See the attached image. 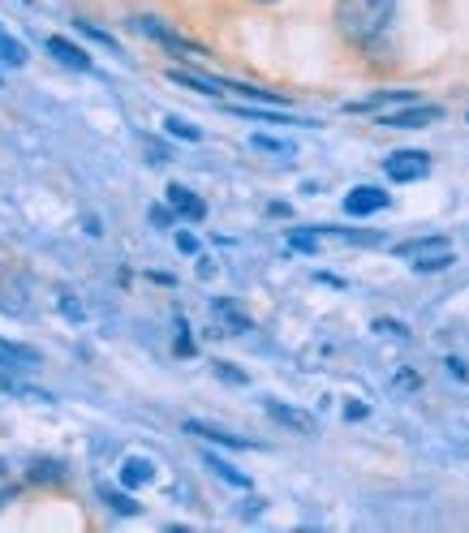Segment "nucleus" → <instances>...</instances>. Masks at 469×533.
I'll use <instances>...</instances> for the list:
<instances>
[{
  "mask_svg": "<svg viewBox=\"0 0 469 533\" xmlns=\"http://www.w3.org/2000/svg\"><path fill=\"white\" fill-rule=\"evenodd\" d=\"M396 5H401V0H336L332 22H336V31L345 35L349 43L371 48V43L392 26Z\"/></svg>",
  "mask_w": 469,
  "mask_h": 533,
  "instance_id": "obj_1",
  "label": "nucleus"
},
{
  "mask_svg": "<svg viewBox=\"0 0 469 533\" xmlns=\"http://www.w3.org/2000/svg\"><path fill=\"white\" fill-rule=\"evenodd\" d=\"M396 254L409 258L414 271H448L457 263V250H452L448 237H418V241H405V246H396Z\"/></svg>",
  "mask_w": 469,
  "mask_h": 533,
  "instance_id": "obj_2",
  "label": "nucleus"
},
{
  "mask_svg": "<svg viewBox=\"0 0 469 533\" xmlns=\"http://www.w3.org/2000/svg\"><path fill=\"white\" fill-rule=\"evenodd\" d=\"M383 172H388V181H396V185L422 181L426 172H431V155L426 151H392L388 160H383Z\"/></svg>",
  "mask_w": 469,
  "mask_h": 533,
  "instance_id": "obj_3",
  "label": "nucleus"
},
{
  "mask_svg": "<svg viewBox=\"0 0 469 533\" xmlns=\"http://www.w3.org/2000/svg\"><path fill=\"white\" fill-rule=\"evenodd\" d=\"M435 121H444V108L439 104H409V108H392L379 117V125H388V129H422Z\"/></svg>",
  "mask_w": 469,
  "mask_h": 533,
  "instance_id": "obj_4",
  "label": "nucleus"
},
{
  "mask_svg": "<svg viewBox=\"0 0 469 533\" xmlns=\"http://www.w3.org/2000/svg\"><path fill=\"white\" fill-rule=\"evenodd\" d=\"M134 31L138 35H147V39H155V43H164L168 52H190V56H207L198 43H190L186 35H177L173 26H164L160 18H134Z\"/></svg>",
  "mask_w": 469,
  "mask_h": 533,
  "instance_id": "obj_5",
  "label": "nucleus"
},
{
  "mask_svg": "<svg viewBox=\"0 0 469 533\" xmlns=\"http://www.w3.org/2000/svg\"><path fill=\"white\" fill-rule=\"evenodd\" d=\"M267 417H272V422H280L284 430H293V435H315L319 430V422H315V413H306V409H293V405H280V400H267Z\"/></svg>",
  "mask_w": 469,
  "mask_h": 533,
  "instance_id": "obj_6",
  "label": "nucleus"
},
{
  "mask_svg": "<svg viewBox=\"0 0 469 533\" xmlns=\"http://www.w3.org/2000/svg\"><path fill=\"white\" fill-rule=\"evenodd\" d=\"M392 203V194H383L379 185H353V190L345 194V215H375V211H383Z\"/></svg>",
  "mask_w": 469,
  "mask_h": 533,
  "instance_id": "obj_7",
  "label": "nucleus"
},
{
  "mask_svg": "<svg viewBox=\"0 0 469 533\" xmlns=\"http://www.w3.org/2000/svg\"><path fill=\"white\" fill-rule=\"evenodd\" d=\"M168 207H173L177 215H181V220H190V224H198V220H207V203H203V198H198L194 190H186V185H168Z\"/></svg>",
  "mask_w": 469,
  "mask_h": 533,
  "instance_id": "obj_8",
  "label": "nucleus"
},
{
  "mask_svg": "<svg viewBox=\"0 0 469 533\" xmlns=\"http://www.w3.org/2000/svg\"><path fill=\"white\" fill-rule=\"evenodd\" d=\"M44 48L56 56L61 65H74V69H91V56L78 48V43H69V39H61V35H48V43Z\"/></svg>",
  "mask_w": 469,
  "mask_h": 533,
  "instance_id": "obj_9",
  "label": "nucleus"
},
{
  "mask_svg": "<svg viewBox=\"0 0 469 533\" xmlns=\"http://www.w3.org/2000/svg\"><path fill=\"white\" fill-rule=\"evenodd\" d=\"M211 310H216V319L224 323V336H241V331H250L254 323H250V314H241L233 301H224V297H216L211 301Z\"/></svg>",
  "mask_w": 469,
  "mask_h": 533,
  "instance_id": "obj_10",
  "label": "nucleus"
},
{
  "mask_svg": "<svg viewBox=\"0 0 469 533\" xmlns=\"http://www.w3.org/2000/svg\"><path fill=\"white\" fill-rule=\"evenodd\" d=\"M0 357H5L13 370H35V366H44L39 349H31V344H13V340H0Z\"/></svg>",
  "mask_w": 469,
  "mask_h": 533,
  "instance_id": "obj_11",
  "label": "nucleus"
},
{
  "mask_svg": "<svg viewBox=\"0 0 469 533\" xmlns=\"http://www.w3.org/2000/svg\"><path fill=\"white\" fill-rule=\"evenodd\" d=\"M396 104H414V91H383V95H371V99H358V104H345V112H388Z\"/></svg>",
  "mask_w": 469,
  "mask_h": 533,
  "instance_id": "obj_12",
  "label": "nucleus"
},
{
  "mask_svg": "<svg viewBox=\"0 0 469 533\" xmlns=\"http://www.w3.org/2000/svg\"><path fill=\"white\" fill-rule=\"evenodd\" d=\"M186 435H198V439H207V443H224V448H254L250 439H237V435H229V430H220V426H211V422H186Z\"/></svg>",
  "mask_w": 469,
  "mask_h": 533,
  "instance_id": "obj_13",
  "label": "nucleus"
},
{
  "mask_svg": "<svg viewBox=\"0 0 469 533\" xmlns=\"http://www.w3.org/2000/svg\"><path fill=\"white\" fill-rule=\"evenodd\" d=\"M155 478V465L147 456H125L121 465V486H147Z\"/></svg>",
  "mask_w": 469,
  "mask_h": 533,
  "instance_id": "obj_14",
  "label": "nucleus"
},
{
  "mask_svg": "<svg viewBox=\"0 0 469 533\" xmlns=\"http://www.w3.org/2000/svg\"><path fill=\"white\" fill-rule=\"evenodd\" d=\"M203 460H207V469H211V473H216V478H220V482H229V486H237V491H250V478H246V473H241V469H233V465H229V460H220V456H211V452H207Z\"/></svg>",
  "mask_w": 469,
  "mask_h": 533,
  "instance_id": "obj_15",
  "label": "nucleus"
},
{
  "mask_svg": "<svg viewBox=\"0 0 469 533\" xmlns=\"http://www.w3.org/2000/svg\"><path fill=\"white\" fill-rule=\"evenodd\" d=\"M250 147H254V151H267V155H284V160H293V155H297L293 142L272 138V134H250Z\"/></svg>",
  "mask_w": 469,
  "mask_h": 533,
  "instance_id": "obj_16",
  "label": "nucleus"
},
{
  "mask_svg": "<svg viewBox=\"0 0 469 533\" xmlns=\"http://www.w3.org/2000/svg\"><path fill=\"white\" fill-rule=\"evenodd\" d=\"M0 56H5V65H13V69H22V65H26V48L5 31V26H0Z\"/></svg>",
  "mask_w": 469,
  "mask_h": 533,
  "instance_id": "obj_17",
  "label": "nucleus"
},
{
  "mask_svg": "<svg viewBox=\"0 0 469 533\" xmlns=\"http://www.w3.org/2000/svg\"><path fill=\"white\" fill-rule=\"evenodd\" d=\"M65 478V460H35L31 482H61Z\"/></svg>",
  "mask_w": 469,
  "mask_h": 533,
  "instance_id": "obj_18",
  "label": "nucleus"
},
{
  "mask_svg": "<svg viewBox=\"0 0 469 533\" xmlns=\"http://www.w3.org/2000/svg\"><path fill=\"white\" fill-rule=\"evenodd\" d=\"M0 392H9V396H22V400H44L48 405V392H35V387H26V383H18V379H9V374H0Z\"/></svg>",
  "mask_w": 469,
  "mask_h": 533,
  "instance_id": "obj_19",
  "label": "nucleus"
},
{
  "mask_svg": "<svg viewBox=\"0 0 469 533\" xmlns=\"http://www.w3.org/2000/svg\"><path fill=\"white\" fill-rule=\"evenodd\" d=\"M164 129H168L173 138H186V142H198V138H203V129L190 125L186 117H164Z\"/></svg>",
  "mask_w": 469,
  "mask_h": 533,
  "instance_id": "obj_20",
  "label": "nucleus"
},
{
  "mask_svg": "<svg viewBox=\"0 0 469 533\" xmlns=\"http://www.w3.org/2000/svg\"><path fill=\"white\" fill-rule=\"evenodd\" d=\"M99 495H104V503H108L112 512H121V516H138V503H134L130 495H121V491H108V486H104V491H99Z\"/></svg>",
  "mask_w": 469,
  "mask_h": 533,
  "instance_id": "obj_21",
  "label": "nucleus"
},
{
  "mask_svg": "<svg viewBox=\"0 0 469 533\" xmlns=\"http://www.w3.org/2000/svg\"><path fill=\"white\" fill-rule=\"evenodd\" d=\"M289 250H297V254H315V250H319V233L293 228V233H289Z\"/></svg>",
  "mask_w": 469,
  "mask_h": 533,
  "instance_id": "obj_22",
  "label": "nucleus"
},
{
  "mask_svg": "<svg viewBox=\"0 0 469 533\" xmlns=\"http://www.w3.org/2000/svg\"><path fill=\"white\" fill-rule=\"evenodd\" d=\"M233 112H237V117H250V121H280V125H306V121H284V117H276V112H263V108H246V104H237Z\"/></svg>",
  "mask_w": 469,
  "mask_h": 533,
  "instance_id": "obj_23",
  "label": "nucleus"
},
{
  "mask_svg": "<svg viewBox=\"0 0 469 533\" xmlns=\"http://www.w3.org/2000/svg\"><path fill=\"white\" fill-rule=\"evenodd\" d=\"M177 353L181 357H194V340H190V327L177 319Z\"/></svg>",
  "mask_w": 469,
  "mask_h": 533,
  "instance_id": "obj_24",
  "label": "nucleus"
},
{
  "mask_svg": "<svg viewBox=\"0 0 469 533\" xmlns=\"http://www.w3.org/2000/svg\"><path fill=\"white\" fill-rule=\"evenodd\" d=\"M336 237H345V241H362V246H379V237H375V233H353V228H336Z\"/></svg>",
  "mask_w": 469,
  "mask_h": 533,
  "instance_id": "obj_25",
  "label": "nucleus"
},
{
  "mask_svg": "<svg viewBox=\"0 0 469 533\" xmlns=\"http://www.w3.org/2000/svg\"><path fill=\"white\" fill-rule=\"evenodd\" d=\"M216 374H220V379H229V383H246V374L233 370L229 362H216Z\"/></svg>",
  "mask_w": 469,
  "mask_h": 533,
  "instance_id": "obj_26",
  "label": "nucleus"
},
{
  "mask_svg": "<svg viewBox=\"0 0 469 533\" xmlns=\"http://www.w3.org/2000/svg\"><path fill=\"white\" fill-rule=\"evenodd\" d=\"M173 215H177L173 207H168V211H164V207H151V224H160V228H168V224H173Z\"/></svg>",
  "mask_w": 469,
  "mask_h": 533,
  "instance_id": "obj_27",
  "label": "nucleus"
},
{
  "mask_svg": "<svg viewBox=\"0 0 469 533\" xmlns=\"http://www.w3.org/2000/svg\"><path fill=\"white\" fill-rule=\"evenodd\" d=\"M375 331H388V336H401V340L409 336V331H405L401 323H392V319H379V323H375Z\"/></svg>",
  "mask_w": 469,
  "mask_h": 533,
  "instance_id": "obj_28",
  "label": "nucleus"
},
{
  "mask_svg": "<svg viewBox=\"0 0 469 533\" xmlns=\"http://www.w3.org/2000/svg\"><path fill=\"white\" fill-rule=\"evenodd\" d=\"M177 250H181V254H198V241H194L190 233H177Z\"/></svg>",
  "mask_w": 469,
  "mask_h": 533,
  "instance_id": "obj_29",
  "label": "nucleus"
},
{
  "mask_svg": "<svg viewBox=\"0 0 469 533\" xmlns=\"http://www.w3.org/2000/svg\"><path fill=\"white\" fill-rule=\"evenodd\" d=\"M345 417H349V422H362V417H366V405H345Z\"/></svg>",
  "mask_w": 469,
  "mask_h": 533,
  "instance_id": "obj_30",
  "label": "nucleus"
},
{
  "mask_svg": "<svg viewBox=\"0 0 469 533\" xmlns=\"http://www.w3.org/2000/svg\"><path fill=\"white\" fill-rule=\"evenodd\" d=\"M61 310L69 314V319H82V306H78V301H61Z\"/></svg>",
  "mask_w": 469,
  "mask_h": 533,
  "instance_id": "obj_31",
  "label": "nucleus"
},
{
  "mask_svg": "<svg viewBox=\"0 0 469 533\" xmlns=\"http://www.w3.org/2000/svg\"><path fill=\"white\" fill-rule=\"evenodd\" d=\"M448 374H457V379H465V362H457V357H448Z\"/></svg>",
  "mask_w": 469,
  "mask_h": 533,
  "instance_id": "obj_32",
  "label": "nucleus"
},
{
  "mask_svg": "<svg viewBox=\"0 0 469 533\" xmlns=\"http://www.w3.org/2000/svg\"><path fill=\"white\" fill-rule=\"evenodd\" d=\"M263 5H267V0H263Z\"/></svg>",
  "mask_w": 469,
  "mask_h": 533,
  "instance_id": "obj_33",
  "label": "nucleus"
}]
</instances>
